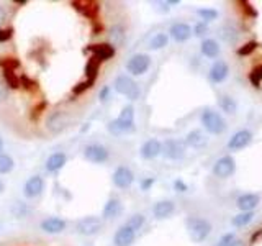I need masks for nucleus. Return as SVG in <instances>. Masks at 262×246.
Returning a JSON list of instances; mask_svg holds the SVG:
<instances>
[{
  "label": "nucleus",
  "mask_w": 262,
  "mask_h": 246,
  "mask_svg": "<svg viewBox=\"0 0 262 246\" xmlns=\"http://www.w3.org/2000/svg\"><path fill=\"white\" fill-rule=\"evenodd\" d=\"M174 189H176V191L177 192H187V184L184 182V180L182 179H176L174 180Z\"/></svg>",
  "instance_id": "nucleus-44"
},
{
  "label": "nucleus",
  "mask_w": 262,
  "mask_h": 246,
  "mask_svg": "<svg viewBox=\"0 0 262 246\" xmlns=\"http://www.w3.org/2000/svg\"><path fill=\"white\" fill-rule=\"evenodd\" d=\"M123 212V205H121V200L117 199V197H110L106 203L103 205V210H102V220H115L121 215Z\"/></svg>",
  "instance_id": "nucleus-16"
},
{
  "label": "nucleus",
  "mask_w": 262,
  "mask_h": 246,
  "mask_svg": "<svg viewBox=\"0 0 262 246\" xmlns=\"http://www.w3.org/2000/svg\"><path fill=\"white\" fill-rule=\"evenodd\" d=\"M234 240H236L234 233H226V235H223V236L220 238L218 243H216V246H229Z\"/></svg>",
  "instance_id": "nucleus-40"
},
{
  "label": "nucleus",
  "mask_w": 262,
  "mask_h": 246,
  "mask_svg": "<svg viewBox=\"0 0 262 246\" xmlns=\"http://www.w3.org/2000/svg\"><path fill=\"white\" fill-rule=\"evenodd\" d=\"M89 51L94 54L95 59L98 61H108L112 57L117 54V49H115L112 45L108 43H102V45H90L89 46Z\"/></svg>",
  "instance_id": "nucleus-21"
},
{
  "label": "nucleus",
  "mask_w": 262,
  "mask_h": 246,
  "mask_svg": "<svg viewBox=\"0 0 262 246\" xmlns=\"http://www.w3.org/2000/svg\"><path fill=\"white\" fill-rule=\"evenodd\" d=\"M196 15L200 16L203 23H208V22H213L218 18V12L215 8H199V10H196Z\"/></svg>",
  "instance_id": "nucleus-34"
},
{
  "label": "nucleus",
  "mask_w": 262,
  "mask_h": 246,
  "mask_svg": "<svg viewBox=\"0 0 262 246\" xmlns=\"http://www.w3.org/2000/svg\"><path fill=\"white\" fill-rule=\"evenodd\" d=\"M167 45H169V35H166V33H158V35H154L149 41V48L154 49V51L166 48Z\"/></svg>",
  "instance_id": "nucleus-31"
},
{
  "label": "nucleus",
  "mask_w": 262,
  "mask_h": 246,
  "mask_svg": "<svg viewBox=\"0 0 262 246\" xmlns=\"http://www.w3.org/2000/svg\"><path fill=\"white\" fill-rule=\"evenodd\" d=\"M162 154L164 158L172 161L182 159L185 156V143L180 141V139H166L162 143Z\"/></svg>",
  "instance_id": "nucleus-9"
},
{
  "label": "nucleus",
  "mask_w": 262,
  "mask_h": 246,
  "mask_svg": "<svg viewBox=\"0 0 262 246\" xmlns=\"http://www.w3.org/2000/svg\"><path fill=\"white\" fill-rule=\"evenodd\" d=\"M228 76H229V66L226 61H216L208 72V79L213 84H221V82H225L228 79Z\"/></svg>",
  "instance_id": "nucleus-15"
},
{
  "label": "nucleus",
  "mask_w": 262,
  "mask_h": 246,
  "mask_svg": "<svg viewBox=\"0 0 262 246\" xmlns=\"http://www.w3.org/2000/svg\"><path fill=\"white\" fill-rule=\"evenodd\" d=\"M113 90L120 95H125L128 100L135 102L141 95V87L138 86V82L128 76V74H120L113 80Z\"/></svg>",
  "instance_id": "nucleus-3"
},
{
  "label": "nucleus",
  "mask_w": 262,
  "mask_h": 246,
  "mask_svg": "<svg viewBox=\"0 0 262 246\" xmlns=\"http://www.w3.org/2000/svg\"><path fill=\"white\" fill-rule=\"evenodd\" d=\"M112 180H113L115 187L128 189V187L133 186V182H135V172L131 171L128 166H118L117 169H115V172H113Z\"/></svg>",
  "instance_id": "nucleus-10"
},
{
  "label": "nucleus",
  "mask_w": 262,
  "mask_h": 246,
  "mask_svg": "<svg viewBox=\"0 0 262 246\" xmlns=\"http://www.w3.org/2000/svg\"><path fill=\"white\" fill-rule=\"evenodd\" d=\"M218 107L226 115H234L237 112V104H236L234 98L229 97V95H220L218 97Z\"/></svg>",
  "instance_id": "nucleus-27"
},
{
  "label": "nucleus",
  "mask_w": 262,
  "mask_h": 246,
  "mask_svg": "<svg viewBox=\"0 0 262 246\" xmlns=\"http://www.w3.org/2000/svg\"><path fill=\"white\" fill-rule=\"evenodd\" d=\"M249 79H251V82L256 87H259V84H260V80H262V66H259V68H256L252 72H251V76H249Z\"/></svg>",
  "instance_id": "nucleus-39"
},
{
  "label": "nucleus",
  "mask_w": 262,
  "mask_h": 246,
  "mask_svg": "<svg viewBox=\"0 0 262 246\" xmlns=\"http://www.w3.org/2000/svg\"><path fill=\"white\" fill-rule=\"evenodd\" d=\"M207 33H208V27H207V23H203V22H199L192 28V35L195 36H205Z\"/></svg>",
  "instance_id": "nucleus-37"
},
{
  "label": "nucleus",
  "mask_w": 262,
  "mask_h": 246,
  "mask_svg": "<svg viewBox=\"0 0 262 246\" xmlns=\"http://www.w3.org/2000/svg\"><path fill=\"white\" fill-rule=\"evenodd\" d=\"M8 92H10V89L5 84L4 80H0V102H5L8 98Z\"/></svg>",
  "instance_id": "nucleus-43"
},
{
  "label": "nucleus",
  "mask_w": 262,
  "mask_h": 246,
  "mask_svg": "<svg viewBox=\"0 0 262 246\" xmlns=\"http://www.w3.org/2000/svg\"><path fill=\"white\" fill-rule=\"evenodd\" d=\"M229 246H244V244H243V241H241V240H234V241H233L231 244H229Z\"/></svg>",
  "instance_id": "nucleus-48"
},
{
  "label": "nucleus",
  "mask_w": 262,
  "mask_h": 246,
  "mask_svg": "<svg viewBox=\"0 0 262 246\" xmlns=\"http://www.w3.org/2000/svg\"><path fill=\"white\" fill-rule=\"evenodd\" d=\"M45 191V179L41 176H31L23 186V195L27 199H38Z\"/></svg>",
  "instance_id": "nucleus-11"
},
{
  "label": "nucleus",
  "mask_w": 262,
  "mask_h": 246,
  "mask_svg": "<svg viewBox=\"0 0 262 246\" xmlns=\"http://www.w3.org/2000/svg\"><path fill=\"white\" fill-rule=\"evenodd\" d=\"M108 133L113 136H120L125 133H131L135 130V107L128 104L121 109L120 115L115 120L108 121L106 125Z\"/></svg>",
  "instance_id": "nucleus-1"
},
{
  "label": "nucleus",
  "mask_w": 262,
  "mask_h": 246,
  "mask_svg": "<svg viewBox=\"0 0 262 246\" xmlns=\"http://www.w3.org/2000/svg\"><path fill=\"white\" fill-rule=\"evenodd\" d=\"M184 143L187 146H192V148H202V146L207 145V136L203 135L202 130H192L187 133Z\"/></svg>",
  "instance_id": "nucleus-26"
},
{
  "label": "nucleus",
  "mask_w": 262,
  "mask_h": 246,
  "mask_svg": "<svg viewBox=\"0 0 262 246\" xmlns=\"http://www.w3.org/2000/svg\"><path fill=\"white\" fill-rule=\"evenodd\" d=\"M144 223H146V218H144V215L143 213H135V215H131L129 218H128V221H126V227H129L133 232H139L143 227H144Z\"/></svg>",
  "instance_id": "nucleus-33"
},
{
  "label": "nucleus",
  "mask_w": 262,
  "mask_h": 246,
  "mask_svg": "<svg viewBox=\"0 0 262 246\" xmlns=\"http://www.w3.org/2000/svg\"><path fill=\"white\" fill-rule=\"evenodd\" d=\"M66 162H68V156H66V153L56 151L46 159L45 169H46V172H49V174H54V172L61 171L66 166Z\"/></svg>",
  "instance_id": "nucleus-22"
},
{
  "label": "nucleus",
  "mask_w": 262,
  "mask_h": 246,
  "mask_svg": "<svg viewBox=\"0 0 262 246\" xmlns=\"http://www.w3.org/2000/svg\"><path fill=\"white\" fill-rule=\"evenodd\" d=\"M4 82L8 86V89H18L20 87V79L15 76L12 69H4Z\"/></svg>",
  "instance_id": "nucleus-35"
},
{
  "label": "nucleus",
  "mask_w": 262,
  "mask_h": 246,
  "mask_svg": "<svg viewBox=\"0 0 262 246\" xmlns=\"http://www.w3.org/2000/svg\"><path fill=\"white\" fill-rule=\"evenodd\" d=\"M237 207H239L241 212H254V209L259 205V195L257 194H252V192H248V194H243L237 197Z\"/></svg>",
  "instance_id": "nucleus-24"
},
{
  "label": "nucleus",
  "mask_w": 262,
  "mask_h": 246,
  "mask_svg": "<svg viewBox=\"0 0 262 246\" xmlns=\"http://www.w3.org/2000/svg\"><path fill=\"white\" fill-rule=\"evenodd\" d=\"M257 48V45L256 43H246L243 48H239V49H237V54H239V56H246V54H251L252 51H254V49H256Z\"/></svg>",
  "instance_id": "nucleus-41"
},
{
  "label": "nucleus",
  "mask_w": 262,
  "mask_h": 246,
  "mask_svg": "<svg viewBox=\"0 0 262 246\" xmlns=\"http://www.w3.org/2000/svg\"><path fill=\"white\" fill-rule=\"evenodd\" d=\"M98 69H100V61L95 59V57L92 56V57H90V59L87 61V64H85V76H87V80L95 82L97 74H98Z\"/></svg>",
  "instance_id": "nucleus-29"
},
{
  "label": "nucleus",
  "mask_w": 262,
  "mask_h": 246,
  "mask_svg": "<svg viewBox=\"0 0 262 246\" xmlns=\"http://www.w3.org/2000/svg\"><path fill=\"white\" fill-rule=\"evenodd\" d=\"M10 38H12V30L0 28V43H5V41H8Z\"/></svg>",
  "instance_id": "nucleus-45"
},
{
  "label": "nucleus",
  "mask_w": 262,
  "mask_h": 246,
  "mask_svg": "<svg viewBox=\"0 0 262 246\" xmlns=\"http://www.w3.org/2000/svg\"><path fill=\"white\" fill-rule=\"evenodd\" d=\"M251 141H252V131L239 130V131H236L231 138H229L228 148L231 151H241V150H244L246 146H249Z\"/></svg>",
  "instance_id": "nucleus-12"
},
{
  "label": "nucleus",
  "mask_w": 262,
  "mask_h": 246,
  "mask_svg": "<svg viewBox=\"0 0 262 246\" xmlns=\"http://www.w3.org/2000/svg\"><path fill=\"white\" fill-rule=\"evenodd\" d=\"M110 92H112V87L110 86H103L100 89V92H98V98H100V102H106L110 98Z\"/></svg>",
  "instance_id": "nucleus-42"
},
{
  "label": "nucleus",
  "mask_w": 262,
  "mask_h": 246,
  "mask_svg": "<svg viewBox=\"0 0 262 246\" xmlns=\"http://www.w3.org/2000/svg\"><path fill=\"white\" fill-rule=\"evenodd\" d=\"M176 212V203L172 200H158L152 205V215L156 220H166Z\"/></svg>",
  "instance_id": "nucleus-20"
},
{
  "label": "nucleus",
  "mask_w": 262,
  "mask_h": 246,
  "mask_svg": "<svg viewBox=\"0 0 262 246\" xmlns=\"http://www.w3.org/2000/svg\"><path fill=\"white\" fill-rule=\"evenodd\" d=\"M156 182V179L154 177H147V179H143L141 180V189L143 191H149V187Z\"/></svg>",
  "instance_id": "nucleus-46"
},
{
  "label": "nucleus",
  "mask_w": 262,
  "mask_h": 246,
  "mask_svg": "<svg viewBox=\"0 0 262 246\" xmlns=\"http://www.w3.org/2000/svg\"><path fill=\"white\" fill-rule=\"evenodd\" d=\"M139 154H141L143 159L158 158L159 154H162V143L159 141V139H156V138L147 139V141L143 143L141 150H139Z\"/></svg>",
  "instance_id": "nucleus-19"
},
{
  "label": "nucleus",
  "mask_w": 262,
  "mask_h": 246,
  "mask_svg": "<svg viewBox=\"0 0 262 246\" xmlns=\"http://www.w3.org/2000/svg\"><path fill=\"white\" fill-rule=\"evenodd\" d=\"M13 209L16 210V209H18V212H15L13 213V215L16 217V218H25V217H27L28 215V207H27V205H25L23 202H16L15 205H13Z\"/></svg>",
  "instance_id": "nucleus-36"
},
{
  "label": "nucleus",
  "mask_w": 262,
  "mask_h": 246,
  "mask_svg": "<svg viewBox=\"0 0 262 246\" xmlns=\"http://www.w3.org/2000/svg\"><path fill=\"white\" fill-rule=\"evenodd\" d=\"M102 228H103V220L95 215L84 217L76 223V232L82 236H95L102 232Z\"/></svg>",
  "instance_id": "nucleus-5"
},
{
  "label": "nucleus",
  "mask_w": 262,
  "mask_h": 246,
  "mask_svg": "<svg viewBox=\"0 0 262 246\" xmlns=\"http://www.w3.org/2000/svg\"><path fill=\"white\" fill-rule=\"evenodd\" d=\"M15 4H18V5H25L27 2H25V0H18V2H15Z\"/></svg>",
  "instance_id": "nucleus-51"
},
{
  "label": "nucleus",
  "mask_w": 262,
  "mask_h": 246,
  "mask_svg": "<svg viewBox=\"0 0 262 246\" xmlns=\"http://www.w3.org/2000/svg\"><path fill=\"white\" fill-rule=\"evenodd\" d=\"M68 125V117L66 113L61 110H56L49 113V117L46 118V128L51 131V133H61V131Z\"/></svg>",
  "instance_id": "nucleus-13"
},
{
  "label": "nucleus",
  "mask_w": 262,
  "mask_h": 246,
  "mask_svg": "<svg viewBox=\"0 0 262 246\" xmlns=\"http://www.w3.org/2000/svg\"><path fill=\"white\" fill-rule=\"evenodd\" d=\"M252 220H254V212H241V213H237V215L231 220V223L236 228H241V227L249 225Z\"/></svg>",
  "instance_id": "nucleus-30"
},
{
  "label": "nucleus",
  "mask_w": 262,
  "mask_h": 246,
  "mask_svg": "<svg viewBox=\"0 0 262 246\" xmlns=\"http://www.w3.org/2000/svg\"><path fill=\"white\" fill-rule=\"evenodd\" d=\"M5 22V8L0 5V25Z\"/></svg>",
  "instance_id": "nucleus-47"
},
{
  "label": "nucleus",
  "mask_w": 262,
  "mask_h": 246,
  "mask_svg": "<svg viewBox=\"0 0 262 246\" xmlns=\"http://www.w3.org/2000/svg\"><path fill=\"white\" fill-rule=\"evenodd\" d=\"M125 68L131 76H143V74H146L147 69L151 68V57H149V54L136 53L126 61Z\"/></svg>",
  "instance_id": "nucleus-6"
},
{
  "label": "nucleus",
  "mask_w": 262,
  "mask_h": 246,
  "mask_svg": "<svg viewBox=\"0 0 262 246\" xmlns=\"http://www.w3.org/2000/svg\"><path fill=\"white\" fill-rule=\"evenodd\" d=\"M200 51L205 57H210V59H215V57H218L220 51H221V48L218 45V41L216 39H213V38H205L202 41V45H200Z\"/></svg>",
  "instance_id": "nucleus-25"
},
{
  "label": "nucleus",
  "mask_w": 262,
  "mask_h": 246,
  "mask_svg": "<svg viewBox=\"0 0 262 246\" xmlns=\"http://www.w3.org/2000/svg\"><path fill=\"white\" fill-rule=\"evenodd\" d=\"M236 171V162L231 156H221L213 164V174L218 179H228L234 174Z\"/></svg>",
  "instance_id": "nucleus-7"
},
{
  "label": "nucleus",
  "mask_w": 262,
  "mask_h": 246,
  "mask_svg": "<svg viewBox=\"0 0 262 246\" xmlns=\"http://www.w3.org/2000/svg\"><path fill=\"white\" fill-rule=\"evenodd\" d=\"M185 228L193 243H203L211 233V223L202 217H188L185 220Z\"/></svg>",
  "instance_id": "nucleus-2"
},
{
  "label": "nucleus",
  "mask_w": 262,
  "mask_h": 246,
  "mask_svg": "<svg viewBox=\"0 0 262 246\" xmlns=\"http://www.w3.org/2000/svg\"><path fill=\"white\" fill-rule=\"evenodd\" d=\"M125 39H126V30L121 23L113 25V27L108 30V45H112L115 49L123 46Z\"/></svg>",
  "instance_id": "nucleus-23"
},
{
  "label": "nucleus",
  "mask_w": 262,
  "mask_h": 246,
  "mask_svg": "<svg viewBox=\"0 0 262 246\" xmlns=\"http://www.w3.org/2000/svg\"><path fill=\"white\" fill-rule=\"evenodd\" d=\"M94 86V82H90V80H84V82H79L77 86H74V89H72V94L74 95H80L84 90H87V89H90Z\"/></svg>",
  "instance_id": "nucleus-38"
},
{
  "label": "nucleus",
  "mask_w": 262,
  "mask_h": 246,
  "mask_svg": "<svg viewBox=\"0 0 262 246\" xmlns=\"http://www.w3.org/2000/svg\"><path fill=\"white\" fill-rule=\"evenodd\" d=\"M39 227L48 235H57V233H62L64 232L66 227H68V223H66L64 218H59V217H48V218H45L43 221H41Z\"/></svg>",
  "instance_id": "nucleus-17"
},
{
  "label": "nucleus",
  "mask_w": 262,
  "mask_h": 246,
  "mask_svg": "<svg viewBox=\"0 0 262 246\" xmlns=\"http://www.w3.org/2000/svg\"><path fill=\"white\" fill-rule=\"evenodd\" d=\"M4 191H5V184L0 180V194H4Z\"/></svg>",
  "instance_id": "nucleus-49"
},
{
  "label": "nucleus",
  "mask_w": 262,
  "mask_h": 246,
  "mask_svg": "<svg viewBox=\"0 0 262 246\" xmlns=\"http://www.w3.org/2000/svg\"><path fill=\"white\" fill-rule=\"evenodd\" d=\"M2 153H4V139L0 138V154H2Z\"/></svg>",
  "instance_id": "nucleus-50"
},
{
  "label": "nucleus",
  "mask_w": 262,
  "mask_h": 246,
  "mask_svg": "<svg viewBox=\"0 0 262 246\" xmlns=\"http://www.w3.org/2000/svg\"><path fill=\"white\" fill-rule=\"evenodd\" d=\"M84 158L90 162H94V164H103V162L108 161L110 153L103 145L92 143V145H87L84 148Z\"/></svg>",
  "instance_id": "nucleus-8"
},
{
  "label": "nucleus",
  "mask_w": 262,
  "mask_h": 246,
  "mask_svg": "<svg viewBox=\"0 0 262 246\" xmlns=\"http://www.w3.org/2000/svg\"><path fill=\"white\" fill-rule=\"evenodd\" d=\"M169 33H170V38L177 41V43H185V41H188L192 36V27L188 23L179 22L172 25Z\"/></svg>",
  "instance_id": "nucleus-18"
},
{
  "label": "nucleus",
  "mask_w": 262,
  "mask_h": 246,
  "mask_svg": "<svg viewBox=\"0 0 262 246\" xmlns=\"http://www.w3.org/2000/svg\"><path fill=\"white\" fill-rule=\"evenodd\" d=\"M15 168V161L10 154H0V174H10Z\"/></svg>",
  "instance_id": "nucleus-32"
},
{
  "label": "nucleus",
  "mask_w": 262,
  "mask_h": 246,
  "mask_svg": "<svg viewBox=\"0 0 262 246\" xmlns=\"http://www.w3.org/2000/svg\"><path fill=\"white\" fill-rule=\"evenodd\" d=\"M136 240V232H133L129 227L121 225L117 228V232L113 235V244L115 246H131Z\"/></svg>",
  "instance_id": "nucleus-14"
},
{
  "label": "nucleus",
  "mask_w": 262,
  "mask_h": 246,
  "mask_svg": "<svg viewBox=\"0 0 262 246\" xmlns=\"http://www.w3.org/2000/svg\"><path fill=\"white\" fill-rule=\"evenodd\" d=\"M218 35L228 45H234L237 41V30L234 27H231V25H225V27H221Z\"/></svg>",
  "instance_id": "nucleus-28"
},
{
  "label": "nucleus",
  "mask_w": 262,
  "mask_h": 246,
  "mask_svg": "<svg viewBox=\"0 0 262 246\" xmlns=\"http://www.w3.org/2000/svg\"><path fill=\"white\" fill-rule=\"evenodd\" d=\"M200 121L203 128L210 135H221L226 130V121L221 117V113L213 109H205L200 115Z\"/></svg>",
  "instance_id": "nucleus-4"
}]
</instances>
